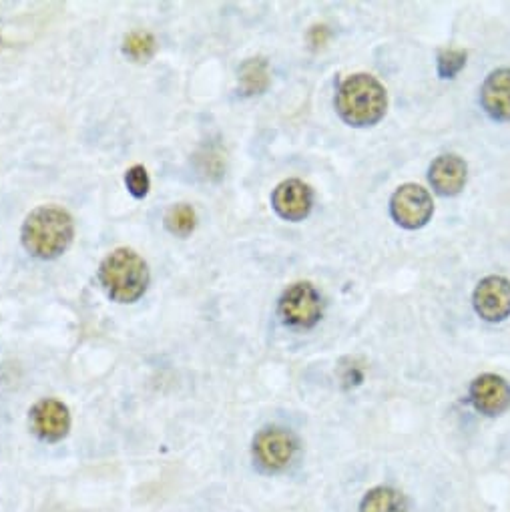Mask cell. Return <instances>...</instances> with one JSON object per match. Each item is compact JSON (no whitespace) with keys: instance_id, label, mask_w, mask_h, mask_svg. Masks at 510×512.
Masks as SVG:
<instances>
[{"instance_id":"10","label":"cell","mask_w":510,"mask_h":512,"mask_svg":"<svg viewBox=\"0 0 510 512\" xmlns=\"http://www.w3.org/2000/svg\"><path fill=\"white\" fill-rule=\"evenodd\" d=\"M272 205L282 219L302 221L310 215L314 205L312 189L300 179L282 181L272 195Z\"/></svg>"},{"instance_id":"9","label":"cell","mask_w":510,"mask_h":512,"mask_svg":"<svg viewBox=\"0 0 510 512\" xmlns=\"http://www.w3.org/2000/svg\"><path fill=\"white\" fill-rule=\"evenodd\" d=\"M470 402L484 416H500L510 406V386L496 374H482L470 384Z\"/></svg>"},{"instance_id":"13","label":"cell","mask_w":510,"mask_h":512,"mask_svg":"<svg viewBox=\"0 0 510 512\" xmlns=\"http://www.w3.org/2000/svg\"><path fill=\"white\" fill-rule=\"evenodd\" d=\"M270 85V65L266 59H247L239 69V89L245 97L262 95Z\"/></svg>"},{"instance_id":"3","label":"cell","mask_w":510,"mask_h":512,"mask_svg":"<svg viewBox=\"0 0 510 512\" xmlns=\"http://www.w3.org/2000/svg\"><path fill=\"white\" fill-rule=\"evenodd\" d=\"M388 107L384 85L366 73L348 77L336 95L338 115L352 127L376 125Z\"/></svg>"},{"instance_id":"15","label":"cell","mask_w":510,"mask_h":512,"mask_svg":"<svg viewBox=\"0 0 510 512\" xmlns=\"http://www.w3.org/2000/svg\"><path fill=\"white\" fill-rule=\"evenodd\" d=\"M195 223H197L195 209L187 203L173 205L165 215V227L179 237H187L195 229Z\"/></svg>"},{"instance_id":"5","label":"cell","mask_w":510,"mask_h":512,"mask_svg":"<svg viewBox=\"0 0 510 512\" xmlns=\"http://www.w3.org/2000/svg\"><path fill=\"white\" fill-rule=\"evenodd\" d=\"M434 213V203L430 193L416 185L406 183L398 187L390 199V215L404 229L424 227Z\"/></svg>"},{"instance_id":"4","label":"cell","mask_w":510,"mask_h":512,"mask_svg":"<svg viewBox=\"0 0 510 512\" xmlns=\"http://www.w3.org/2000/svg\"><path fill=\"white\" fill-rule=\"evenodd\" d=\"M298 452V438L288 428L270 426L260 430L253 438V462L266 474L286 470Z\"/></svg>"},{"instance_id":"1","label":"cell","mask_w":510,"mask_h":512,"mask_svg":"<svg viewBox=\"0 0 510 512\" xmlns=\"http://www.w3.org/2000/svg\"><path fill=\"white\" fill-rule=\"evenodd\" d=\"M75 235V223L69 211L57 205L33 209L21 231L25 249L39 260H55L63 255Z\"/></svg>"},{"instance_id":"12","label":"cell","mask_w":510,"mask_h":512,"mask_svg":"<svg viewBox=\"0 0 510 512\" xmlns=\"http://www.w3.org/2000/svg\"><path fill=\"white\" fill-rule=\"evenodd\" d=\"M480 101L490 119L510 121V69H496L486 77Z\"/></svg>"},{"instance_id":"6","label":"cell","mask_w":510,"mask_h":512,"mask_svg":"<svg viewBox=\"0 0 510 512\" xmlns=\"http://www.w3.org/2000/svg\"><path fill=\"white\" fill-rule=\"evenodd\" d=\"M278 308L284 322L294 328H314L322 318V298L308 282L290 286L280 298Z\"/></svg>"},{"instance_id":"14","label":"cell","mask_w":510,"mask_h":512,"mask_svg":"<svg viewBox=\"0 0 510 512\" xmlns=\"http://www.w3.org/2000/svg\"><path fill=\"white\" fill-rule=\"evenodd\" d=\"M360 512H408V506L406 498L398 490L390 486H376L362 498Z\"/></svg>"},{"instance_id":"18","label":"cell","mask_w":510,"mask_h":512,"mask_svg":"<svg viewBox=\"0 0 510 512\" xmlns=\"http://www.w3.org/2000/svg\"><path fill=\"white\" fill-rule=\"evenodd\" d=\"M125 183H127V189L133 197L137 199H143L147 193H149V175H147V169L143 165H133L127 173H125Z\"/></svg>"},{"instance_id":"8","label":"cell","mask_w":510,"mask_h":512,"mask_svg":"<svg viewBox=\"0 0 510 512\" xmlns=\"http://www.w3.org/2000/svg\"><path fill=\"white\" fill-rule=\"evenodd\" d=\"M476 314L486 322H502L510 316V282L500 276L484 278L472 296Z\"/></svg>"},{"instance_id":"11","label":"cell","mask_w":510,"mask_h":512,"mask_svg":"<svg viewBox=\"0 0 510 512\" xmlns=\"http://www.w3.org/2000/svg\"><path fill=\"white\" fill-rule=\"evenodd\" d=\"M466 163L458 155H440L430 165V185L442 197H454L464 189Z\"/></svg>"},{"instance_id":"2","label":"cell","mask_w":510,"mask_h":512,"mask_svg":"<svg viewBox=\"0 0 510 512\" xmlns=\"http://www.w3.org/2000/svg\"><path fill=\"white\" fill-rule=\"evenodd\" d=\"M99 282L113 302L133 304L149 286V268L137 251L119 247L101 262Z\"/></svg>"},{"instance_id":"7","label":"cell","mask_w":510,"mask_h":512,"mask_svg":"<svg viewBox=\"0 0 510 512\" xmlns=\"http://www.w3.org/2000/svg\"><path fill=\"white\" fill-rule=\"evenodd\" d=\"M33 434L43 442H61L71 430V412L57 398L37 402L29 412Z\"/></svg>"},{"instance_id":"19","label":"cell","mask_w":510,"mask_h":512,"mask_svg":"<svg viewBox=\"0 0 510 512\" xmlns=\"http://www.w3.org/2000/svg\"><path fill=\"white\" fill-rule=\"evenodd\" d=\"M326 39H328V29L326 27H314L310 31V43L314 47H322L326 43Z\"/></svg>"},{"instance_id":"17","label":"cell","mask_w":510,"mask_h":512,"mask_svg":"<svg viewBox=\"0 0 510 512\" xmlns=\"http://www.w3.org/2000/svg\"><path fill=\"white\" fill-rule=\"evenodd\" d=\"M466 65V53L460 49H446L438 55L440 79H454Z\"/></svg>"},{"instance_id":"16","label":"cell","mask_w":510,"mask_h":512,"mask_svg":"<svg viewBox=\"0 0 510 512\" xmlns=\"http://www.w3.org/2000/svg\"><path fill=\"white\" fill-rule=\"evenodd\" d=\"M155 49H157L155 37L149 35V33H143V31H137V33L127 35V39H125V43H123V53H125L129 59L139 61V63L149 61V59L155 55Z\"/></svg>"}]
</instances>
